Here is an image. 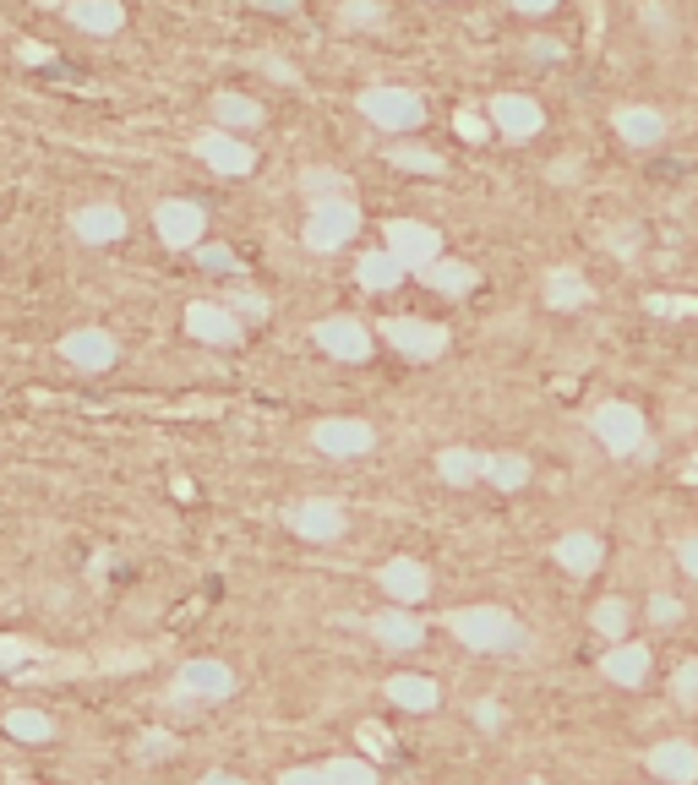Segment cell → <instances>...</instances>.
<instances>
[{
    "instance_id": "obj_1",
    "label": "cell",
    "mask_w": 698,
    "mask_h": 785,
    "mask_svg": "<svg viewBox=\"0 0 698 785\" xmlns=\"http://www.w3.org/2000/svg\"><path fill=\"white\" fill-rule=\"evenodd\" d=\"M448 627L464 649H481V655H519L529 638L524 627L502 611V606H464V611H448Z\"/></svg>"
},
{
    "instance_id": "obj_2",
    "label": "cell",
    "mask_w": 698,
    "mask_h": 785,
    "mask_svg": "<svg viewBox=\"0 0 698 785\" xmlns=\"http://www.w3.org/2000/svg\"><path fill=\"white\" fill-rule=\"evenodd\" d=\"M361 229V213L349 197H327V202H311V219H306V246L311 251H338L349 235Z\"/></svg>"
},
{
    "instance_id": "obj_3",
    "label": "cell",
    "mask_w": 698,
    "mask_h": 785,
    "mask_svg": "<svg viewBox=\"0 0 698 785\" xmlns=\"http://www.w3.org/2000/svg\"><path fill=\"white\" fill-rule=\"evenodd\" d=\"M595 437L606 443V453L627 459V453H638V448H644V415H638L633 404L611 399V404H600V410H595Z\"/></svg>"
},
{
    "instance_id": "obj_4",
    "label": "cell",
    "mask_w": 698,
    "mask_h": 785,
    "mask_svg": "<svg viewBox=\"0 0 698 785\" xmlns=\"http://www.w3.org/2000/svg\"><path fill=\"white\" fill-rule=\"evenodd\" d=\"M175 687H186L197 703H224V698H235V671L219 655H197L175 671Z\"/></svg>"
},
{
    "instance_id": "obj_5",
    "label": "cell",
    "mask_w": 698,
    "mask_h": 785,
    "mask_svg": "<svg viewBox=\"0 0 698 785\" xmlns=\"http://www.w3.org/2000/svg\"><path fill=\"white\" fill-rule=\"evenodd\" d=\"M311 448L327 459H361L377 448V432L366 421H316L311 426Z\"/></svg>"
},
{
    "instance_id": "obj_6",
    "label": "cell",
    "mask_w": 698,
    "mask_h": 785,
    "mask_svg": "<svg viewBox=\"0 0 698 785\" xmlns=\"http://www.w3.org/2000/svg\"><path fill=\"white\" fill-rule=\"evenodd\" d=\"M284 524L300 535V540H316V546H327V540H338L344 535V508L338 502H327V497H311V502H295L289 513H284Z\"/></svg>"
},
{
    "instance_id": "obj_7",
    "label": "cell",
    "mask_w": 698,
    "mask_h": 785,
    "mask_svg": "<svg viewBox=\"0 0 698 785\" xmlns=\"http://www.w3.org/2000/svg\"><path fill=\"white\" fill-rule=\"evenodd\" d=\"M361 110H366L377 126H388V132H410V126L426 121V104H421L415 94H404V88H372V94L361 99Z\"/></svg>"
},
{
    "instance_id": "obj_8",
    "label": "cell",
    "mask_w": 698,
    "mask_h": 785,
    "mask_svg": "<svg viewBox=\"0 0 698 785\" xmlns=\"http://www.w3.org/2000/svg\"><path fill=\"white\" fill-rule=\"evenodd\" d=\"M383 338H388L399 354H410V360H437V354L448 349V327L415 322V316H394V322L383 327Z\"/></svg>"
},
{
    "instance_id": "obj_9",
    "label": "cell",
    "mask_w": 698,
    "mask_h": 785,
    "mask_svg": "<svg viewBox=\"0 0 698 785\" xmlns=\"http://www.w3.org/2000/svg\"><path fill=\"white\" fill-rule=\"evenodd\" d=\"M388 251H394L404 267H432V262H437V251H443V240H437V229H432V224L394 219V224H388Z\"/></svg>"
},
{
    "instance_id": "obj_10",
    "label": "cell",
    "mask_w": 698,
    "mask_h": 785,
    "mask_svg": "<svg viewBox=\"0 0 698 785\" xmlns=\"http://www.w3.org/2000/svg\"><path fill=\"white\" fill-rule=\"evenodd\" d=\"M61 354L77 365V371H110L121 360V344L104 333V327H77L61 338Z\"/></svg>"
},
{
    "instance_id": "obj_11",
    "label": "cell",
    "mask_w": 698,
    "mask_h": 785,
    "mask_svg": "<svg viewBox=\"0 0 698 785\" xmlns=\"http://www.w3.org/2000/svg\"><path fill=\"white\" fill-rule=\"evenodd\" d=\"M316 349H327L333 360H366L372 354V333L356 322V316H327V322H316Z\"/></svg>"
},
{
    "instance_id": "obj_12",
    "label": "cell",
    "mask_w": 698,
    "mask_h": 785,
    "mask_svg": "<svg viewBox=\"0 0 698 785\" xmlns=\"http://www.w3.org/2000/svg\"><path fill=\"white\" fill-rule=\"evenodd\" d=\"M377 584H383V595H394L399 606H415V600L432 595V573H426V562H415V557H394V562L377 573Z\"/></svg>"
},
{
    "instance_id": "obj_13",
    "label": "cell",
    "mask_w": 698,
    "mask_h": 785,
    "mask_svg": "<svg viewBox=\"0 0 698 785\" xmlns=\"http://www.w3.org/2000/svg\"><path fill=\"white\" fill-rule=\"evenodd\" d=\"M540 104L535 99H524V94H502L497 104H491V126L502 132V137H513V142H529L535 132H540Z\"/></svg>"
},
{
    "instance_id": "obj_14",
    "label": "cell",
    "mask_w": 698,
    "mask_h": 785,
    "mask_svg": "<svg viewBox=\"0 0 698 785\" xmlns=\"http://www.w3.org/2000/svg\"><path fill=\"white\" fill-rule=\"evenodd\" d=\"M202 229H208V219H202L197 202H159V235H164V246H197Z\"/></svg>"
},
{
    "instance_id": "obj_15",
    "label": "cell",
    "mask_w": 698,
    "mask_h": 785,
    "mask_svg": "<svg viewBox=\"0 0 698 785\" xmlns=\"http://www.w3.org/2000/svg\"><path fill=\"white\" fill-rule=\"evenodd\" d=\"M186 327H191L202 344H235V338H240V322L229 316V306H213V300H191V306H186Z\"/></svg>"
},
{
    "instance_id": "obj_16",
    "label": "cell",
    "mask_w": 698,
    "mask_h": 785,
    "mask_svg": "<svg viewBox=\"0 0 698 785\" xmlns=\"http://www.w3.org/2000/svg\"><path fill=\"white\" fill-rule=\"evenodd\" d=\"M372 638H377L383 649H394V655H410V649H421L426 627H421V616H410V611H377V616H372Z\"/></svg>"
},
{
    "instance_id": "obj_17",
    "label": "cell",
    "mask_w": 698,
    "mask_h": 785,
    "mask_svg": "<svg viewBox=\"0 0 698 785\" xmlns=\"http://www.w3.org/2000/svg\"><path fill=\"white\" fill-rule=\"evenodd\" d=\"M649 769L665 780V785H693L698 780V747L693 742H660L649 752Z\"/></svg>"
},
{
    "instance_id": "obj_18",
    "label": "cell",
    "mask_w": 698,
    "mask_h": 785,
    "mask_svg": "<svg viewBox=\"0 0 698 785\" xmlns=\"http://www.w3.org/2000/svg\"><path fill=\"white\" fill-rule=\"evenodd\" d=\"M616 132H622V142L627 148H655L660 137H665V115L660 110H616Z\"/></svg>"
},
{
    "instance_id": "obj_19",
    "label": "cell",
    "mask_w": 698,
    "mask_h": 785,
    "mask_svg": "<svg viewBox=\"0 0 698 785\" xmlns=\"http://www.w3.org/2000/svg\"><path fill=\"white\" fill-rule=\"evenodd\" d=\"M197 153H202L219 175H246V170H251V148L235 142V137H224V132H219V137H202Z\"/></svg>"
},
{
    "instance_id": "obj_20",
    "label": "cell",
    "mask_w": 698,
    "mask_h": 785,
    "mask_svg": "<svg viewBox=\"0 0 698 785\" xmlns=\"http://www.w3.org/2000/svg\"><path fill=\"white\" fill-rule=\"evenodd\" d=\"M557 568H568V573H595L600 568V540L589 535V529H573V535H562L557 540Z\"/></svg>"
},
{
    "instance_id": "obj_21",
    "label": "cell",
    "mask_w": 698,
    "mask_h": 785,
    "mask_svg": "<svg viewBox=\"0 0 698 785\" xmlns=\"http://www.w3.org/2000/svg\"><path fill=\"white\" fill-rule=\"evenodd\" d=\"M600 671H606L611 682H622V687H638V682L649 676V649H644V644H616V649L600 660Z\"/></svg>"
},
{
    "instance_id": "obj_22",
    "label": "cell",
    "mask_w": 698,
    "mask_h": 785,
    "mask_svg": "<svg viewBox=\"0 0 698 785\" xmlns=\"http://www.w3.org/2000/svg\"><path fill=\"white\" fill-rule=\"evenodd\" d=\"M388 698H394L399 709H410V714H426V709H437V703H443L437 682H432V676H410V671L388 682Z\"/></svg>"
},
{
    "instance_id": "obj_23",
    "label": "cell",
    "mask_w": 698,
    "mask_h": 785,
    "mask_svg": "<svg viewBox=\"0 0 698 785\" xmlns=\"http://www.w3.org/2000/svg\"><path fill=\"white\" fill-rule=\"evenodd\" d=\"M77 235H83V240H94V246L121 240V235H126V213H121V208H110V202L83 208V213H77Z\"/></svg>"
},
{
    "instance_id": "obj_24",
    "label": "cell",
    "mask_w": 698,
    "mask_h": 785,
    "mask_svg": "<svg viewBox=\"0 0 698 785\" xmlns=\"http://www.w3.org/2000/svg\"><path fill=\"white\" fill-rule=\"evenodd\" d=\"M546 306H557V311H578V306H589V278L573 273V267H557V273L546 278Z\"/></svg>"
},
{
    "instance_id": "obj_25",
    "label": "cell",
    "mask_w": 698,
    "mask_h": 785,
    "mask_svg": "<svg viewBox=\"0 0 698 785\" xmlns=\"http://www.w3.org/2000/svg\"><path fill=\"white\" fill-rule=\"evenodd\" d=\"M437 475H443L448 486H475V481L486 475V459L470 453V448H448V453H437Z\"/></svg>"
},
{
    "instance_id": "obj_26",
    "label": "cell",
    "mask_w": 698,
    "mask_h": 785,
    "mask_svg": "<svg viewBox=\"0 0 698 785\" xmlns=\"http://www.w3.org/2000/svg\"><path fill=\"white\" fill-rule=\"evenodd\" d=\"M361 284L366 289H399V278H404V262L394 257V251H372V257H361Z\"/></svg>"
},
{
    "instance_id": "obj_27",
    "label": "cell",
    "mask_w": 698,
    "mask_h": 785,
    "mask_svg": "<svg viewBox=\"0 0 698 785\" xmlns=\"http://www.w3.org/2000/svg\"><path fill=\"white\" fill-rule=\"evenodd\" d=\"M421 278L432 284V289H443V295H464V289H475V267L470 262H432V267H421Z\"/></svg>"
},
{
    "instance_id": "obj_28",
    "label": "cell",
    "mask_w": 698,
    "mask_h": 785,
    "mask_svg": "<svg viewBox=\"0 0 698 785\" xmlns=\"http://www.w3.org/2000/svg\"><path fill=\"white\" fill-rule=\"evenodd\" d=\"M7 736H17V742H55V720L45 709H7Z\"/></svg>"
},
{
    "instance_id": "obj_29",
    "label": "cell",
    "mask_w": 698,
    "mask_h": 785,
    "mask_svg": "<svg viewBox=\"0 0 698 785\" xmlns=\"http://www.w3.org/2000/svg\"><path fill=\"white\" fill-rule=\"evenodd\" d=\"M486 481L502 486V491H519L529 481V459L524 453H497V459H486Z\"/></svg>"
},
{
    "instance_id": "obj_30",
    "label": "cell",
    "mask_w": 698,
    "mask_h": 785,
    "mask_svg": "<svg viewBox=\"0 0 698 785\" xmlns=\"http://www.w3.org/2000/svg\"><path fill=\"white\" fill-rule=\"evenodd\" d=\"M72 23H77V28L110 34V28H121V7H115V0H77V7H72Z\"/></svg>"
},
{
    "instance_id": "obj_31",
    "label": "cell",
    "mask_w": 698,
    "mask_h": 785,
    "mask_svg": "<svg viewBox=\"0 0 698 785\" xmlns=\"http://www.w3.org/2000/svg\"><path fill=\"white\" fill-rule=\"evenodd\" d=\"M322 774H327V785H377V769L366 758H327Z\"/></svg>"
},
{
    "instance_id": "obj_32",
    "label": "cell",
    "mask_w": 698,
    "mask_h": 785,
    "mask_svg": "<svg viewBox=\"0 0 698 785\" xmlns=\"http://www.w3.org/2000/svg\"><path fill=\"white\" fill-rule=\"evenodd\" d=\"M213 115H219L224 126H257V121H262V110H257V104L229 99V94H219V99H213Z\"/></svg>"
},
{
    "instance_id": "obj_33",
    "label": "cell",
    "mask_w": 698,
    "mask_h": 785,
    "mask_svg": "<svg viewBox=\"0 0 698 785\" xmlns=\"http://www.w3.org/2000/svg\"><path fill=\"white\" fill-rule=\"evenodd\" d=\"M595 633L622 638V633H627V606H622V600H600V606H595Z\"/></svg>"
},
{
    "instance_id": "obj_34",
    "label": "cell",
    "mask_w": 698,
    "mask_h": 785,
    "mask_svg": "<svg viewBox=\"0 0 698 785\" xmlns=\"http://www.w3.org/2000/svg\"><path fill=\"white\" fill-rule=\"evenodd\" d=\"M306 191H311V202L344 197V175H333V170H311V175H306Z\"/></svg>"
},
{
    "instance_id": "obj_35",
    "label": "cell",
    "mask_w": 698,
    "mask_h": 785,
    "mask_svg": "<svg viewBox=\"0 0 698 785\" xmlns=\"http://www.w3.org/2000/svg\"><path fill=\"white\" fill-rule=\"evenodd\" d=\"M394 164H399V170H421V175H437V170H443V159H437V153H421V148H394Z\"/></svg>"
},
{
    "instance_id": "obj_36",
    "label": "cell",
    "mask_w": 698,
    "mask_h": 785,
    "mask_svg": "<svg viewBox=\"0 0 698 785\" xmlns=\"http://www.w3.org/2000/svg\"><path fill=\"white\" fill-rule=\"evenodd\" d=\"M356 736H361V747H366V758H388V752H394V742H388V731H383L377 720H366V725H361Z\"/></svg>"
},
{
    "instance_id": "obj_37",
    "label": "cell",
    "mask_w": 698,
    "mask_h": 785,
    "mask_svg": "<svg viewBox=\"0 0 698 785\" xmlns=\"http://www.w3.org/2000/svg\"><path fill=\"white\" fill-rule=\"evenodd\" d=\"M671 693H676L682 703H698V660L676 665V676H671Z\"/></svg>"
},
{
    "instance_id": "obj_38",
    "label": "cell",
    "mask_w": 698,
    "mask_h": 785,
    "mask_svg": "<svg viewBox=\"0 0 698 785\" xmlns=\"http://www.w3.org/2000/svg\"><path fill=\"white\" fill-rule=\"evenodd\" d=\"M28 655H34V649H28L23 638H0V671H23Z\"/></svg>"
},
{
    "instance_id": "obj_39",
    "label": "cell",
    "mask_w": 698,
    "mask_h": 785,
    "mask_svg": "<svg viewBox=\"0 0 698 785\" xmlns=\"http://www.w3.org/2000/svg\"><path fill=\"white\" fill-rule=\"evenodd\" d=\"M338 17H344L349 28H361V23H377V17H383V7H377V0H349V7H344Z\"/></svg>"
},
{
    "instance_id": "obj_40",
    "label": "cell",
    "mask_w": 698,
    "mask_h": 785,
    "mask_svg": "<svg viewBox=\"0 0 698 785\" xmlns=\"http://www.w3.org/2000/svg\"><path fill=\"white\" fill-rule=\"evenodd\" d=\"M197 262H202L208 273H235V251H229V246H202Z\"/></svg>"
},
{
    "instance_id": "obj_41",
    "label": "cell",
    "mask_w": 698,
    "mask_h": 785,
    "mask_svg": "<svg viewBox=\"0 0 698 785\" xmlns=\"http://www.w3.org/2000/svg\"><path fill=\"white\" fill-rule=\"evenodd\" d=\"M229 306H235V311H240L246 322H267V300H262V295H246V289H240V295H235Z\"/></svg>"
},
{
    "instance_id": "obj_42",
    "label": "cell",
    "mask_w": 698,
    "mask_h": 785,
    "mask_svg": "<svg viewBox=\"0 0 698 785\" xmlns=\"http://www.w3.org/2000/svg\"><path fill=\"white\" fill-rule=\"evenodd\" d=\"M137 752H142V758H170V752H175V736H170V731H148Z\"/></svg>"
},
{
    "instance_id": "obj_43",
    "label": "cell",
    "mask_w": 698,
    "mask_h": 785,
    "mask_svg": "<svg viewBox=\"0 0 698 785\" xmlns=\"http://www.w3.org/2000/svg\"><path fill=\"white\" fill-rule=\"evenodd\" d=\"M278 785H327V774L306 763V769H284V774H278Z\"/></svg>"
},
{
    "instance_id": "obj_44",
    "label": "cell",
    "mask_w": 698,
    "mask_h": 785,
    "mask_svg": "<svg viewBox=\"0 0 698 785\" xmlns=\"http://www.w3.org/2000/svg\"><path fill=\"white\" fill-rule=\"evenodd\" d=\"M676 611H682V606H676L671 595H655V600H649V616H655V622H676Z\"/></svg>"
},
{
    "instance_id": "obj_45",
    "label": "cell",
    "mask_w": 698,
    "mask_h": 785,
    "mask_svg": "<svg viewBox=\"0 0 698 785\" xmlns=\"http://www.w3.org/2000/svg\"><path fill=\"white\" fill-rule=\"evenodd\" d=\"M676 562H682V568H687V573L698 578V535H687V540L676 546Z\"/></svg>"
},
{
    "instance_id": "obj_46",
    "label": "cell",
    "mask_w": 698,
    "mask_h": 785,
    "mask_svg": "<svg viewBox=\"0 0 698 785\" xmlns=\"http://www.w3.org/2000/svg\"><path fill=\"white\" fill-rule=\"evenodd\" d=\"M475 725H486V731H497V725H502V709H497L491 698H486V703H475Z\"/></svg>"
},
{
    "instance_id": "obj_47",
    "label": "cell",
    "mask_w": 698,
    "mask_h": 785,
    "mask_svg": "<svg viewBox=\"0 0 698 785\" xmlns=\"http://www.w3.org/2000/svg\"><path fill=\"white\" fill-rule=\"evenodd\" d=\"M557 0H513V12H529V17H540V12H551Z\"/></svg>"
},
{
    "instance_id": "obj_48",
    "label": "cell",
    "mask_w": 698,
    "mask_h": 785,
    "mask_svg": "<svg viewBox=\"0 0 698 785\" xmlns=\"http://www.w3.org/2000/svg\"><path fill=\"white\" fill-rule=\"evenodd\" d=\"M535 61H562V45H551V39H535Z\"/></svg>"
},
{
    "instance_id": "obj_49",
    "label": "cell",
    "mask_w": 698,
    "mask_h": 785,
    "mask_svg": "<svg viewBox=\"0 0 698 785\" xmlns=\"http://www.w3.org/2000/svg\"><path fill=\"white\" fill-rule=\"evenodd\" d=\"M459 132H464V137H470V142H481V137H486V126H481V121H475V115H459Z\"/></svg>"
},
{
    "instance_id": "obj_50",
    "label": "cell",
    "mask_w": 698,
    "mask_h": 785,
    "mask_svg": "<svg viewBox=\"0 0 698 785\" xmlns=\"http://www.w3.org/2000/svg\"><path fill=\"white\" fill-rule=\"evenodd\" d=\"M197 785H246V780H240V774H224V769H213V774H202Z\"/></svg>"
},
{
    "instance_id": "obj_51",
    "label": "cell",
    "mask_w": 698,
    "mask_h": 785,
    "mask_svg": "<svg viewBox=\"0 0 698 785\" xmlns=\"http://www.w3.org/2000/svg\"><path fill=\"white\" fill-rule=\"evenodd\" d=\"M262 7H267V12H289V7H295V0H262Z\"/></svg>"
},
{
    "instance_id": "obj_52",
    "label": "cell",
    "mask_w": 698,
    "mask_h": 785,
    "mask_svg": "<svg viewBox=\"0 0 698 785\" xmlns=\"http://www.w3.org/2000/svg\"><path fill=\"white\" fill-rule=\"evenodd\" d=\"M687 481H698V459H693V470H687Z\"/></svg>"
},
{
    "instance_id": "obj_53",
    "label": "cell",
    "mask_w": 698,
    "mask_h": 785,
    "mask_svg": "<svg viewBox=\"0 0 698 785\" xmlns=\"http://www.w3.org/2000/svg\"><path fill=\"white\" fill-rule=\"evenodd\" d=\"M17 785H23V780H17Z\"/></svg>"
}]
</instances>
